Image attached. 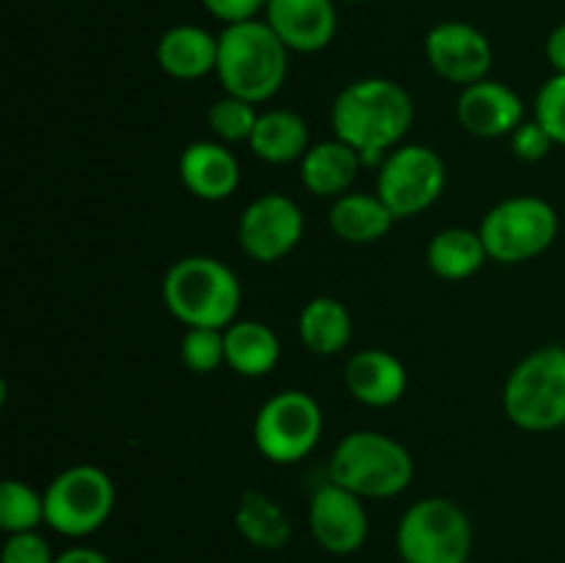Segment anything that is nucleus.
Here are the masks:
<instances>
[{"label": "nucleus", "mask_w": 565, "mask_h": 563, "mask_svg": "<svg viewBox=\"0 0 565 563\" xmlns=\"http://www.w3.org/2000/svg\"><path fill=\"white\" fill-rule=\"evenodd\" d=\"M414 125V99L390 77H362L337 94L331 105L334 138L373 163L386 149L397 147Z\"/></svg>", "instance_id": "obj_1"}, {"label": "nucleus", "mask_w": 565, "mask_h": 563, "mask_svg": "<svg viewBox=\"0 0 565 563\" xmlns=\"http://www.w3.org/2000/svg\"><path fill=\"white\" fill-rule=\"evenodd\" d=\"M290 72V50L265 20H246L224 25L218 33V75L221 86L232 97L246 103H268L281 92Z\"/></svg>", "instance_id": "obj_2"}, {"label": "nucleus", "mask_w": 565, "mask_h": 563, "mask_svg": "<svg viewBox=\"0 0 565 563\" xmlns=\"http://www.w3.org/2000/svg\"><path fill=\"white\" fill-rule=\"evenodd\" d=\"M241 301V279L215 257H182L163 276L166 309L188 329H226L237 320Z\"/></svg>", "instance_id": "obj_3"}, {"label": "nucleus", "mask_w": 565, "mask_h": 563, "mask_svg": "<svg viewBox=\"0 0 565 563\" xmlns=\"http://www.w3.org/2000/svg\"><path fill=\"white\" fill-rule=\"evenodd\" d=\"M329 480L362 500H390L412 486L414 458L401 442L381 431H353L334 447Z\"/></svg>", "instance_id": "obj_4"}, {"label": "nucleus", "mask_w": 565, "mask_h": 563, "mask_svg": "<svg viewBox=\"0 0 565 563\" xmlns=\"http://www.w3.org/2000/svg\"><path fill=\"white\" fill-rule=\"evenodd\" d=\"M502 408L516 428L544 434L565 425V348L546 346L511 370Z\"/></svg>", "instance_id": "obj_5"}, {"label": "nucleus", "mask_w": 565, "mask_h": 563, "mask_svg": "<svg viewBox=\"0 0 565 563\" xmlns=\"http://www.w3.org/2000/svg\"><path fill=\"white\" fill-rule=\"evenodd\" d=\"M472 541L469 513L450 497H425L414 502L395 533L403 563H467Z\"/></svg>", "instance_id": "obj_6"}, {"label": "nucleus", "mask_w": 565, "mask_h": 563, "mask_svg": "<svg viewBox=\"0 0 565 563\" xmlns=\"http://www.w3.org/2000/svg\"><path fill=\"white\" fill-rule=\"evenodd\" d=\"M116 486L105 469L75 464L44 489V524L66 539H86L110 519Z\"/></svg>", "instance_id": "obj_7"}, {"label": "nucleus", "mask_w": 565, "mask_h": 563, "mask_svg": "<svg viewBox=\"0 0 565 563\" xmlns=\"http://www.w3.org/2000/svg\"><path fill=\"white\" fill-rule=\"evenodd\" d=\"M561 221L555 208L541 196H511L494 204L480 221V237L489 259L505 265L541 257L555 243Z\"/></svg>", "instance_id": "obj_8"}, {"label": "nucleus", "mask_w": 565, "mask_h": 563, "mask_svg": "<svg viewBox=\"0 0 565 563\" xmlns=\"http://www.w3.org/2000/svg\"><path fill=\"white\" fill-rule=\"evenodd\" d=\"M252 434L254 445L268 461L298 464L323 436V408L309 392H276L259 406Z\"/></svg>", "instance_id": "obj_9"}, {"label": "nucleus", "mask_w": 565, "mask_h": 563, "mask_svg": "<svg viewBox=\"0 0 565 563\" xmlns=\"http://www.w3.org/2000/svg\"><path fill=\"white\" fill-rule=\"evenodd\" d=\"M447 166L434 147L406 144L386 155L381 163L375 193L397 221L419 215L445 193Z\"/></svg>", "instance_id": "obj_10"}, {"label": "nucleus", "mask_w": 565, "mask_h": 563, "mask_svg": "<svg viewBox=\"0 0 565 563\" xmlns=\"http://www.w3.org/2000/svg\"><path fill=\"white\" fill-rule=\"evenodd\" d=\"M303 213L285 193H265L248 202L237 221V243L254 263H279L303 237Z\"/></svg>", "instance_id": "obj_11"}, {"label": "nucleus", "mask_w": 565, "mask_h": 563, "mask_svg": "<svg viewBox=\"0 0 565 563\" xmlns=\"http://www.w3.org/2000/svg\"><path fill=\"white\" fill-rule=\"evenodd\" d=\"M425 59L436 75L463 88L489 77L494 50L480 28L461 20H447L430 28L425 36Z\"/></svg>", "instance_id": "obj_12"}, {"label": "nucleus", "mask_w": 565, "mask_h": 563, "mask_svg": "<svg viewBox=\"0 0 565 563\" xmlns=\"http://www.w3.org/2000/svg\"><path fill=\"white\" fill-rule=\"evenodd\" d=\"M309 530L329 555H353L367 541V508L362 497L329 480L309 500Z\"/></svg>", "instance_id": "obj_13"}, {"label": "nucleus", "mask_w": 565, "mask_h": 563, "mask_svg": "<svg viewBox=\"0 0 565 563\" xmlns=\"http://www.w3.org/2000/svg\"><path fill=\"white\" fill-rule=\"evenodd\" d=\"M265 22L290 53H320L337 36L334 0H268Z\"/></svg>", "instance_id": "obj_14"}, {"label": "nucleus", "mask_w": 565, "mask_h": 563, "mask_svg": "<svg viewBox=\"0 0 565 563\" xmlns=\"http://www.w3.org/2000/svg\"><path fill=\"white\" fill-rule=\"evenodd\" d=\"M458 125L478 138L511 136L524 121V103L511 86L500 81H486L463 86L456 103Z\"/></svg>", "instance_id": "obj_15"}, {"label": "nucleus", "mask_w": 565, "mask_h": 563, "mask_svg": "<svg viewBox=\"0 0 565 563\" xmlns=\"http://www.w3.org/2000/svg\"><path fill=\"white\" fill-rule=\"evenodd\" d=\"M180 180L202 202H224L241 185V163L221 141H193L182 149Z\"/></svg>", "instance_id": "obj_16"}, {"label": "nucleus", "mask_w": 565, "mask_h": 563, "mask_svg": "<svg viewBox=\"0 0 565 563\" xmlns=\"http://www.w3.org/2000/svg\"><path fill=\"white\" fill-rule=\"evenodd\" d=\"M345 386L364 406H395L406 395V364L395 353L384 351V348H364V351H356L348 359Z\"/></svg>", "instance_id": "obj_17"}, {"label": "nucleus", "mask_w": 565, "mask_h": 563, "mask_svg": "<svg viewBox=\"0 0 565 563\" xmlns=\"http://www.w3.org/2000/svg\"><path fill=\"white\" fill-rule=\"evenodd\" d=\"M154 59L160 70L174 81H199L215 72L218 36L199 25H174L158 39Z\"/></svg>", "instance_id": "obj_18"}, {"label": "nucleus", "mask_w": 565, "mask_h": 563, "mask_svg": "<svg viewBox=\"0 0 565 563\" xmlns=\"http://www.w3.org/2000/svg\"><path fill=\"white\" fill-rule=\"evenodd\" d=\"M362 169V155L340 138L318 141L301 158V182L320 199H340L351 193Z\"/></svg>", "instance_id": "obj_19"}, {"label": "nucleus", "mask_w": 565, "mask_h": 563, "mask_svg": "<svg viewBox=\"0 0 565 563\" xmlns=\"http://www.w3.org/2000/svg\"><path fill=\"white\" fill-rule=\"evenodd\" d=\"M226 368L243 379H263L279 364L281 346L270 326L259 320H235L224 329Z\"/></svg>", "instance_id": "obj_20"}, {"label": "nucleus", "mask_w": 565, "mask_h": 563, "mask_svg": "<svg viewBox=\"0 0 565 563\" xmlns=\"http://www.w3.org/2000/svg\"><path fill=\"white\" fill-rule=\"evenodd\" d=\"M392 210L381 202L379 193H345L334 199L329 210V226L340 241L353 246H367L390 235L395 224Z\"/></svg>", "instance_id": "obj_21"}, {"label": "nucleus", "mask_w": 565, "mask_h": 563, "mask_svg": "<svg viewBox=\"0 0 565 563\" xmlns=\"http://www.w3.org/2000/svg\"><path fill=\"white\" fill-rule=\"evenodd\" d=\"M298 337L318 357H334L351 346L353 318L340 298L315 296L298 315Z\"/></svg>", "instance_id": "obj_22"}, {"label": "nucleus", "mask_w": 565, "mask_h": 563, "mask_svg": "<svg viewBox=\"0 0 565 563\" xmlns=\"http://www.w3.org/2000/svg\"><path fill=\"white\" fill-rule=\"evenodd\" d=\"M248 147L265 163H292L307 155L309 144V127L301 114L287 108H274L259 114L257 127H254Z\"/></svg>", "instance_id": "obj_23"}, {"label": "nucleus", "mask_w": 565, "mask_h": 563, "mask_svg": "<svg viewBox=\"0 0 565 563\" xmlns=\"http://www.w3.org/2000/svg\"><path fill=\"white\" fill-rule=\"evenodd\" d=\"M235 528L257 550H285L292 539V522L285 508L265 491H243L235 508Z\"/></svg>", "instance_id": "obj_24"}, {"label": "nucleus", "mask_w": 565, "mask_h": 563, "mask_svg": "<svg viewBox=\"0 0 565 563\" xmlns=\"http://www.w3.org/2000/svg\"><path fill=\"white\" fill-rule=\"evenodd\" d=\"M425 257H428L430 270L436 276L461 282L483 268V263L489 259V252H486V243L480 237V232L463 230V226H450V230H441L430 237Z\"/></svg>", "instance_id": "obj_25"}, {"label": "nucleus", "mask_w": 565, "mask_h": 563, "mask_svg": "<svg viewBox=\"0 0 565 563\" xmlns=\"http://www.w3.org/2000/svg\"><path fill=\"white\" fill-rule=\"evenodd\" d=\"M44 522V495L25 480L9 478L0 486V528L6 535L39 530Z\"/></svg>", "instance_id": "obj_26"}, {"label": "nucleus", "mask_w": 565, "mask_h": 563, "mask_svg": "<svg viewBox=\"0 0 565 563\" xmlns=\"http://www.w3.org/2000/svg\"><path fill=\"white\" fill-rule=\"evenodd\" d=\"M257 119L259 114L257 108H254V103L232 97V94L215 99L207 108V127L213 130L215 141L221 144H248L254 127H257Z\"/></svg>", "instance_id": "obj_27"}, {"label": "nucleus", "mask_w": 565, "mask_h": 563, "mask_svg": "<svg viewBox=\"0 0 565 563\" xmlns=\"http://www.w3.org/2000/svg\"><path fill=\"white\" fill-rule=\"evenodd\" d=\"M182 362L191 373L207 375L226 364L224 329H185L180 342Z\"/></svg>", "instance_id": "obj_28"}, {"label": "nucleus", "mask_w": 565, "mask_h": 563, "mask_svg": "<svg viewBox=\"0 0 565 563\" xmlns=\"http://www.w3.org/2000/svg\"><path fill=\"white\" fill-rule=\"evenodd\" d=\"M535 121L565 147V75H552L535 94Z\"/></svg>", "instance_id": "obj_29"}, {"label": "nucleus", "mask_w": 565, "mask_h": 563, "mask_svg": "<svg viewBox=\"0 0 565 563\" xmlns=\"http://www.w3.org/2000/svg\"><path fill=\"white\" fill-rule=\"evenodd\" d=\"M53 546L39 530H25V533L6 535L3 550H0V563H55Z\"/></svg>", "instance_id": "obj_30"}, {"label": "nucleus", "mask_w": 565, "mask_h": 563, "mask_svg": "<svg viewBox=\"0 0 565 563\" xmlns=\"http://www.w3.org/2000/svg\"><path fill=\"white\" fill-rule=\"evenodd\" d=\"M511 147L516 152V158L535 163V160H544L552 152L555 141H552L550 132L539 125L535 119H524L516 130L511 132Z\"/></svg>", "instance_id": "obj_31"}, {"label": "nucleus", "mask_w": 565, "mask_h": 563, "mask_svg": "<svg viewBox=\"0 0 565 563\" xmlns=\"http://www.w3.org/2000/svg\"><path fill=\"white\" fill-rule=\"evenodd\" d=\"M268 0H202L204 9L221 20L224 25H235V22L257 20L259 11L265 9Z\"/></svg>", "instance_id": "obj_32"}, {"label": "nucleus", "mask_w": 565, "mask_h": 563, "mask_svg": "<svg viewBox=\"0 0 565 563\" xmlns=\"http://www.w3.org/2000/svg\"><path fill=\"white\" fill-rule=\"evenodd\" d=\"M546 61L552 64L555 75H565V22L546 36Z\"/></svg>", "instance_id": "obj_33"}, {"label": "nucleus", "mask_w": 565, "mask_h": 563, "mask_svg": "<svg viewBox=\"0 0 565 563\" xmlns=\"http://www.w3.org/2000/svg\"><path fill=\"white\" fill-rule=\"evenodd\" d=\"M55 563H114L105 552L94 550V546H70L55 557Z\"/></svg>", "instance_id": "obj_34"}, {"label": "nucleus", "mask_w": 565, "mask_h": 563, "mask_svg": "<svg viewBox=\"0 0 565 563\" xmlns=\"http://www.w3.org/2000/svg\"><path fill=\"white\" fill-rule=\"evenodd\" d=\"M342 3H367V0H342Z\"/></svg>", "instance_id": "obj_35"}, {"label": "nucleus", "mask_w": 565, "mask_h": 563, "mask_svg": "<svg viewBox=\"0 0 565 563\" xmlns=\"http://www.w3.org/2000/svg\"><path fill=\"white\" fill-rule=\"evenodd\" d=\"M467 563H478V561H472V557H469V561Z\"/></svg>", "instance_id": "obj_36"}]
</instances>
